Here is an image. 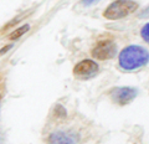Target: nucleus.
I'll list each match as a JSON object with an SVG mask.
<instances>
[{"mask_svg": "<svg viewBox=\"0 0 149 144\" xmlns=\"http://www.w3.org/2000/svg\"><path fill=\"white\" fill-rule=\"evenodd\" d=\"M149 62V52L137 45L125 47L119 54V66L125 71H133Z\"/></svg>", "mask_w": 149, "mask_h": 144, "instance_id": "1", "label": "nucleus"}, {"mask_svg": "<svg viewBox=\"0 0 149 144\" xmlns=\"http://www.w3.org/2000/svg\"><path fill=\"white\" fill-rule=\"evenodd\" d=\"M137 8L138 4L133 0H116L107 6L103 13V16L108 20H118L134 13Z\"/></svg>", "mask_w": 149, "mask_h": 144, "instance_id": "2", "label": "nucleus"}, {"mask_svg": "<svg viewBox=\"0 0 149 144\" xmlns=\"http://www.w3.org/2000/svg\"><path fill=\"white\" fill-rule=\"evenodd\" d=\"M117 52V46L112 40L98 41L92 50V56L97 60H109L114 57Z\"/></svg>", "mask_w": 149, "mask_h": 144, "instance_id": "3", "label": "nucleus"}, {"mask_svg": "<svg viewBox=\"0 0 149 144\" xmlns=\"http://www.w3.org/2000/svg\"><path fill=\"white\" fill-rule=\"evenodd\" d=\"M98 72V65L92 60H83L78 62L73 68V75L80 80H88L93 76L97 75Z\"/></svg>", "mask_w": 149, "mask_h": 144, "instance_id": "4", "label": "nucleus"}, {"mask_svg": "<svg viewBox=\"0 0 149 144\" xmlns=\"http://www.w3.org/2000/svg\"><path fill=\"white\" fill-rule=\"evenodd\" d=\"M138 93V91L136 88H132V87H119V88H116L112 93V98L116 103H118L119 106H124V104H128L130 103L136 96Z\"/></svg>", "mask_w": 149, "mask_h": 144, "instance_id": "5", "label": "nucleus"}, {"mask_svg": "<svg viewBox=\"0 0 149 144\" xmlns=\"http://www.w3.org/2000/svg\"><path fill=\"white\" fill-rule=\"evenodd\" d=\"M47 144H77V137L68 132H55L49 136Z\"/></svg>", "mask_w": 149, "mask_h": 144, "instance_id": "6", "label": "nucleus"}, {"mask_svg": "<svg viewBox=\"0 0 149 144\" xmlns=\"http://www.w3.org/2000/svg\"><path fill=\"white\" fill-rule=\"evenodd\" d=\"M30 29V26L29 25H24V26H21V27H19V29H16L15 31H13L10 35H9V39L10 40H17V39H20L22 35L25 34V32H27Z\"/></svg>", "mask_w": 149, "mask_h": 144, "instance_id": "7", "label": "nucleus"}, {"mask_svg": "<svg viewBox=\"0 0 149 144\" xmlns=\"http://www.w3.org/2000/svg\"><path fill=\"white\" fill-rule=\"evenodd\" d=\"M141 35H142V38L144 39V41H147V42L149 44V22L142 27Z\"/></svg>", "mask_w": 149, "mask_h": 144, "instance_id": "8", "label": "nucleus"}, {"mask_svg": "<svg viewBox=\"0 0 149 144\" xmlns=\"http://www.w3.org/2000/svg\"><path fill=\"white\" fill-rule=\"evenodd\" d=\"M98 0H83V5H86V6H90V5H92V4H95V3H97Z\"/></svg>", "mask_w": 149, "mask_h": 144, "instance_id": "9", "label": "nucleus"}, {"mask_svg": "<svg viewBox=\"0 0 149 144\" xmlns=\"http://www.w3.org/2000/svg\"><path fill=\"white\" fill-rule=\"evenodd\" d=\"M143 16H149V6L146 9V10H144L142 14H141V17H143Z\"/></svg>", "mask_w": 149, "mask_h": 144, "instance_id": "10", "label": "nucleus"}, {"mask_svg": "<svg viewBox=\"0 0 149 144\" xmlns=\"http://www.w3.org/2000/svg\"><path fill=\"white\" fill-rule=\"evenodd\" d=\"M11 49V45H9V46H6V47H4L1 51H0V54H3V52H6V51H9Z\"/></svg>", "mask_w": 149, "mask_h": 144, "instance_id": "11", "label": "nucleus"}, {"mask_svg": "<svg viewBox=\"0 0 149 144\" xmlns=\"http://www.w3.org/2000/svg\"><path fill=\"white\" fill-rule=\"evenodd\" d=\"M4 143V139H3V136L0 134V144H3Z\"/></svg>", "mask_w": 149, "mask_h": 144, "instance_id": "12", "label": "nucleus"}]
</instances>
